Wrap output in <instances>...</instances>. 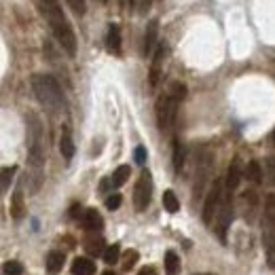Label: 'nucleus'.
I'll use <instances>...</instances> for the list:
<instances>
[{"label": "nucleus", "mask_w": 275, "mask_h": 275, "mask_svg": "<svg viewBox=\"0 0 275 275\" xmlns=\"http://www.w3.org/2000/svg\"><path fill=\"white\" fill-rule=\"evenodd\" d=\"M38 9H41V15L45 17L49 30L53 32L55 41L66 51V55L74 57L76 55V34L72 30L70 22H68L60 0H38Z\"/></svg>", "instance_id": "nucleus-1"}, {"label": "nucleus", "mask_w": 275, "mask_h": 275, "mask_svg": "<svg viewBox=\"0 0 275 275\" xmlns=\"http://www.w3.org/2000/svg\"><path fill=\"white\" fill-rule=\"evenodd\" d=\"M32 91L41 104L53 114L66 110V97L60 87V83L51 74H34L32 76Z\"/></svg>", "instance_id": "nucleus-2"}, {"label": "nucleus", "mask_w": 275, "mask_h": 275, "mask_svg": "<svg viewBox=\"0 0 275 275\" xmlns=\"http://www.w3.org/2000/svg\"><path fill=\"white\" fill-rule=\"evenodd\" d=\"M26 127H28V163L32 169H36L41 174V169L45 165V157H47L45 129H43L41 119L34 112L26 114Z\"/></svg>", "instance_id": "nucleus-3"}, {"label": "nucleus", "mask_w": 275, "mask_h": 275, "mask_svg": "<svg viewBox=\"0 0 275 275\" xmlns=\"http://www.w3.org/2000/svg\"><path fill=\"white\" fill-rule=\"evenodd\" d=\"M178 104L180 102L169 95V93H163L159 100H157V106H154V112H157V125L163 133L171 131L176 123V112H178Z\"/></svg>", "instance_id": "nucleus-4"}, {"label": "nucleus", "mask_w": 275, "mask_h": 275, "mask_svg": "<svg viewBox=\"0 0 275 275\" xmlns=\"http://www.w3.org/2000/svg\"><path fill=\"white\" fill-rule=\"evenodd\" d=\"M231 222H233V193L225 188L220 208H218L216 218H214V233L218 235L220 242H227V231L231 227Z\"/></svg>", "instance_id": "nucleus-5"}, {"label": "nucleus", "mask_w": 275, "mask_h": 275, "mask_svg": "<svg viewBox=\"0 0 275 275\" xmlns=\"http://www.w3.org/2000/svg\"><path fill=\"white\" fill-rule=\"evenodd\" d=\"M222 195H225V180L216 178L210 186L208 195H205V203H203V222L205 225H212L214 218H216V212L220 208V201H222Z\"/></svg>", "instance_id": "nucleus-6"}, {"label": "nucleus", "mask_w": 275, "mask_h": 275, "mask_svg": "<svg viewBox=\"0 0 275 275\" xmlns=\"http://www.w3.org/2000/svg\"><path fill=\"white\" fill-rule=\"evenodd\" d=\"M263 244L269 256L275 252V195L265 199V220H263Z\"/></svg>", "instance_id": "nucleus-7"}, {"label": "nucleus", "mask_w": 275, "mask_h": 275, "mask_svg": "<svg viewBox=\"0 0 275 275\" xmlns=\"http://www.w3.org/2000/svg\"><path fill=\"white\" fill-rule=\"evenodd\" d=\"M150 197H152V176L148 171H142L133 188V208L138 212H144L150 203Z\"/></svg>", "instance_id": "nucleus-8"}, {"label": "nucleus", "mask_w": 275, "mask_h": 275, "mask_svg": "<svg viewBox=\"0 0 275 275\" xmlns=\"http://www.w3.org/2000/svg\"><path fill=\"white\" fill-rule=\"evenodd\" d=\"M256 210H259V195H256V191H252V188H248V191H244L242 197H239V212H242V216L248 222H252L256 216Z\"/></svg>", "instance_id": "nucleus-9"}, {"label": "nucleus", "mask_w": 275, "mask_h": 275, "mask_svg": "<svg viewBox=\"0 0 275 275\" xmlns=\"http://www.w3.org/2000/svg\"><path fill=\"white\" fill-rule=\"evenodd\" d=\"M210 169H212V157L210 154H203L197 161V178H195V199L201 197L205 182L210 180Z\"/></svg>", "instance_id": "nucleus-10"}, {"label": "nucleus", "mask_w": 275, "mask_h": 275, "mask_svg": "<svg viewBox=\"0 0 275 275\" xmlns=\"http://www.w3.org/2000/svg\"><path fill=\"white\" fill-rule=\"evenodd\" d=\"M157 38H159V19H150L144 32V43H142V55L148 57L152 51H157Z\"/></svg>", "instance_id": "nucleus-11"}, {"label": "nucleus", "mask_w": 275, "mask_h": 275, "mask_svg": "<svg viewBox=\"0 0 275 275\" xmlns=\"http://www.w3.org/2000/svg\"><path fill=\"white\" fill-rule=\"evenodd\" d=\"M165 45L159 43L157 51H154V55H152V64H150V72H148V83H150V87L154 89L159 85L161 81V68H163V57H165Z\"/></svg>", "instance_id": "nucleus-12"}, {"label": "nucleus", "mask_w": 275, "mask_h": 275, "mask_svg": "<svg viewBox=\"0 0 275 275\" xmlns=\"http://www.w3.org/2000/svg\"><path fill=\"white\" fill-rule=\"evenodd\" d=\"M81 227L85 231H89V233H97L104 229V218L100 216V212L95 208H89V210H85L83 216H81Z\"/></svg>", "instance_id": "nucleus-13"}, {"label": "nucleus", "mask_w": 275, "mask_h": 275, "mask_svg": "<svg viewBox=\"0 0 275 275\" xmlns=\"http://www.w3.org/2000/svg\"><path fill=\"white\" fill-rule=\"evenodd\" d=\"M121 26L119 24H110L108 28V34H106V49H108V53L112 55H121Z\"/></svg>", "instance_id": "nucleus-14"}, {"label": "nucleus", "mask_w": 275, "mask_h": 275, "mask_svg": "<svg viewBox=\"0 0 275 275\" xmlns=\"http://www.w3.org/2000/svg\"><path fill=\"white\" fill-rule=\"evenodd\" d=\"M239 182H242V161H239V157H235L227 169V180H225V186L227 191H235V188L239 186Z\"/></svg>", "instance_id": "nucleus-15"}, {"label": "nucleus", "mask_w": 275, "mask_h": 275, "mask_svg": "<svg viewBox=\"0 0 275 275\" xmlns=\"http://www.w3.org/2000/svg\"><path fill=\"white\" fill-rule=\"evenodd\" d=\"M83 248L87 250L91 256H104V252H106V244H104V237L102 235H95V233H91L87 239L83 242Z\"/></svg>", "instance_id": "nucleus-16"}, {"label": "nucleus", "mask_w": 275, "mask_h": 275, "mask_svg": "<svg viewBox=\"0 0 275 275\" xmlns=\"http://www.w3.org/2000/svg\"><path fill=\"white\" fill-rule=\"evenodd\" d=\"M72 275H93L95 273V265L91 259H85V256H78V259L72 261V267H70Z\"/></svg>", "instance_id": "nucleus-17"}, {"label": "nucleus", "mask_w": 275, "mask_h": 275, "mask_svg": "<svg viewBox=\"0 0 275 275\" xmlns=\"http://www.w3.org/2000/svg\"><path fill=\"white\" fill-rule=\"evenodd\" d=\"M74 150H76V146H74V140H72L70 131L64 129L62 131V138H60V152H62V157L66 161H70L74 157Z\"/></svg>", "instance_id": "nucleus-18"}, {"label": "nucleus", "mask_w": 275, "mask_h": 275, "mask_svg": "<svg viewBox=\"0 0 275 275\" xmlns=\"http://www.w3.org/2000/svg\"><path fill=\"white\" fill-rule=\"evenodd\" d=\"M26 212H28V208H26V201H24L22 191H15V195L11 199V216L15 220H22L26 216Z\"/></svg>", "instance_id": "nucleus-19"}, {"label": "nucleus", "mask_w": 275, "mask_h": 275, "mask_svg": "<svg viewBox=\"0 0 275 275\" xmlns=\"http://www.w3.org/2000/svg\"><path fill=\"white\" fill-rule=\"evenodd\" d=\"M244 176H246V178H248V182H252V184H261V182H263V176H265V174H263L261 163H259V161H248Z\"/></svg>", "instance_id": "nucleus-20"}, {"label": "nucleus", "mask_w": 275, "mask_h": 275, "mask_svg": "<svg viewBox=\"0 0 275 275\" xmlns=\"http://www.w3.org/2000/svg\"><path fill=\"white\" fill-rule=\"evenodd\" d=\"M64 261H66L64 252L51 250V252L47 254V269H49V273H57V271L64 267Z\"/></svg>", "instance_id": "nucleus-21"}, {"label": "nucleus", "mask_w": 275, "mask_h": 275, "mask_svg": "<svg viewBox=\"0 0 275 275\" xmlns=\"http://www.w3.org/2000/svg\"><path fill=\"white\" fill-rule=\"evenodd\" d=\"M165 275H180V256L174 250L165 254Z\"/></svg>", "instance_id": "nucleus-22"}, {"label": "nucleus", "mask_w": 275, "mask_h": 275, "mask_svg": "<svg viewBox=\"0 0 275 275\" xmlns=\"http://www.w3.org/2000/svg\"><path fill=\"white\" fill-rule=\"evenodd\" d=\"M129 174H131V167L129 165H119L116 169H114V174H112V178H110V182H112V186L114 188H119V186H123L127 180H129Z\"/></svg>", "instance_id": "nucleus-23"}, {"label": "nucleus", "mask_w": 275, "mask_h": 275, "mask_svg": "<svg viewBox=\"0 0 275 275\" xmlns=\"http://www.w3.org/2000/svg\"><path fill=\"white\" fill-rule=\"evenodd\" d=\"M163 208H165L169 214H176V212L180 210V201H178V197H176L174 191H165V193H163Z\"/></svg>", "instance_id": "nucleus-24"}, {"label": "nucleus", "mask_w": 275, "mask_h": 275, "mask_svg": "<svg viewBox=\"0 0 275 275\" xmlns=\"http://www.w3.org/2000/svg\"><path fill=\"white\" fill-rule=\"evenodd\" d=\"M184 167V146L180 140H174V169L176 174H180Z\"/></svg>", "instance_id": "nucleus-25"}, {"label": "nucleus", "mask_w": 275, "mask_h": 275, "mask_svg": "<svg viewBox=\"0 0 275 275\" xmlns=\"http://www.w3.org/2000/svg\"><path fill=\"white\" fill-rule=\"evenodd\" d=\"M119 256H121V246H119V244H112V246H108L106 252H104V261H106V265H114V263L119 261Z\"/></svg>", "instance_id": "nucleus-26"}, {"label": "nucleus", "mask_w": 275, "mask_h": 275, "mask_svg": "<svg viewBox=\"0 0 275 275\" xmlns=\"http://www.w3.org/2000/svg\"><path fill=\"white\" fill-rule=\"evenodd\" d=\"M3 273L5 275H24V267H22V263H17V261H7L3 265Z\"/></svg>", "instance_id": "nucleus-27"}, {"label": "nucleus", "mask_w": 275, "mask_h": 275, "mask_svg": "<svg viewBox=\"0 0 275 275\" xmlns=\"http://www.w3.org/2000/svg\"><path fill=\"white\" fill-rule=\"evenodd\" d=\"M138 259H140V254H138L135 250L125 252V256H123V269H125V271L133 269V267H135V263H138Z\"/></svg>", "instance_id": "nucleus-28"}, {"label": "nucleus", "mask_w": 275, "mask_h": 275, "mask_svg": "<svg viewBox=\"0 0 275 275\" xmlns=\"http://www.w3.org/2000/svg\"><path fill=\"white\" fill-rule=\"evenodd\" d=\"M169 95H174L178 102L180 100H184L186 97V87H184V85L182 83H171V87H169V91H167Z\"/></svg>", "instance_id": "nucleus-29"}, {"label": "nucleus", "mask_w": 275, "mask_h": 275, "mask_svg": "<svg viewBox=\"0 0 275 275\" xmlns=\"http://www.w3.org/2000/svg\"><path fill=\"white\" fill-rule=\"evenodd\" d=\"M66 3H68V7H70L78 17H83L85 11H87V3H85V0H66Z\"/></svg>", "instance_id": "nucleus-30"}, {"label": "nucleus", "mask_w": 275, "mask_h": 275, "mask_svg": "<svg viewBox=\"0 0 275 275\" xmlns=\"http://www.w3.org/2000/svg\"><path fill=\"white\" fill-rule=\"evenodd\" d=\"M15 174V167H3V193L9 191V182Z\"/></svg>", "instance_id": "nucleus-31"}, {"label": "nucleus", "mask_w": 275, "mask_h": 275, "mask_svg": "<svg viewBox=\"0 0 275 275\" xmlns=\"http://www.w3.org/2000/svg\"><path fill=\"white\" fill-rule=\"evenodd\" d=\"M265 169H267V176H269V182L275 186V157H269L265 161Z\"/></svg>", "instance_id": "nucleus-32"}, {"label": "nucleus", "mask_w": 275, "mask_h": 275, "mask_svg": "<svg viewBox=\"0 0 275 275\" xmlns=\"http://www.w3.org/2000/svg\"><path fill=\"white\" fill-rule=\"evenodd\" d=\"M121 201H123V197L119 195V193L108 195V197H106V208H108V210H116L119 205H121Z\"/></svg>", "instance_id": "nucleus-33"}, {"label": "nucleus", "mask_w": 275, "mask_h": 275, "mask_svg": "<svg viewBox=\"0 0 275 275\" xmlns=\"http://www.w3.org/2000/svg\"><path fill=\"white\" fill-rule=\"evenodd\" d=\"M146 157H148V154H146V148H144V146H138V148H135V152H133L135 163H138V165H144Z\"/></svg>", "instance_id": "nucleus-34"}, {"label": "nucleus", "mask_w": 275, "mask_h": 275, "mask_svg": "<svg viewBox=\"0 0 275 275\" xmlns=\"http://www.w3.org/2000/svg\"><path fill=\"white\" fill-rule=\"evenodd\" d=\"M138 275H159V273H157V269H154V267H144V269L138 271Z\"/></svg>", "instance_id": "nucleus-35"}, {"label": "nucleus", "mask_w": 275, "mask_h": 275, "mask_svg": "<svg viewBox=\"0 0 275 275\" xmlns=\"http://www.w3.org/2000/svg\"><path fill=\"white\" fill-rule=\"evenodd\" d=\"M150 3H152V0H140V11L146 13V11L150 9Z\"/></svg>", "instance_id": "nucleus-36"}, {"label": "nucleus", "mask_w": 275, "mask_h": 275, "mask_svg": "<svg viewBox=\"0 0 275 275\" xmlns=\"http://www.w3.org/2000/svg\"><path fill=\"white\" fill-rule=\"evenodd\" d=\"M129 7L135 9V7H140V0H129Z\"/></svg>", "instance_id": "nucleus-37"}, {"label": "nucleus", "mask_w": 275, "mask_h": 275, "mask_svg": "<svg viewBox=\"0 0 275 275\" xmlns=\"http://www.w3.org/2000/svg\"><path fill=\"white\" fill-rule=\"evenodd\" d=\"M269 265H271V267H275V252L269 256Z\"/></svg>", "instance_id": "nucleus-38"}, {"label": "nucleus", "mask_w": 275, "mask_h": 275, "mask_svg": "<svg viewBox=\"0 0 275 275\" xmlns=\"http://www.w3.org/2000/svg\"><path fill=\"white\" fill-rule=\"evenodd\" d=\"M271 144H273V146H275V129H273V131H271Z\"/></svg>", "instance_id": "nucleus-39"}, {"label": "nucleus", "mask_w": 275, "mask_h": 275, "mask_svg": "<svg viewBox=\"0 0 275 275\" xmlns=\"http://www.w3.org/2000/svg\"><path fill=\"white\" fill-rule=\"evenodd\" d=\"M102 275H119V273H114V271H106V273H102Z\"/></svg>", "instance_id": "nucleus-40"}, {"label": "nucleus", "mask_w": 275, "mask_h": 275, "mask_svg": "<svg viewBox=\"0 0 275 275\" xmlns=\"http://www.w3.org/2000/svg\"><path fill=\"white\" fill-rule=\"evenodd\" d=\"M195 275H214V273H195Z\"/></svg>", "instance_id": "nucleus-41"}, {"label": "nucleus", "mask_w": 275, "mask_h": 275, "mask_svg": "<svg viewBox=\"0 0 275 275\" xmlns=\"http://www.w3.org/2000/svg\"><path fill=\"white\" fill-rule=\"evenodd\" d=\"M102 3H106V0H102Z\"/></svg>", "instance_id": "nucleus-42"}, {"label": "nucleus", "mask_w": 275, "mask_h": 275, "mask_svg": "<svg viewBox=\"0 0 275 275\" xmlns=\"http://www.w3.org/2000/svg\"><path fill=\"white\" fill-rule=\"evenodd\" d=\"M121 5H123V0H121Z\"/></svg>", "instance_id": "nucleus-43"}]
</instances>
